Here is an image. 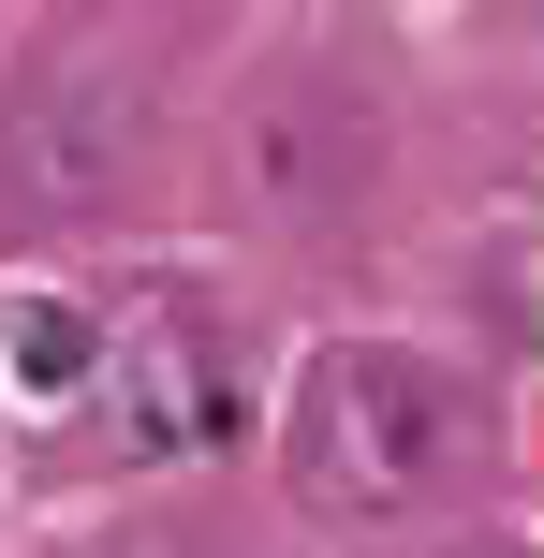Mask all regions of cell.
<instances>
[{"instance_id": "cell-3", "label": "cell", "mask_w": 544, "mask_h": 558, "mask_svg": "<svg viewBox=\"0 0 544 558\" xmlns=\"http://www.w3.org/2000/svg\"><path fill=\"white\" fill-rule=\"evenodd\" d=\"M133 118H147L133 45H59L45 74H29V104H15L0 177H15L29 206H88V192H118V162H133Z\"/></svg>"}, {"instance_id": "cell-1", "label": "cell", "mask_w": 544, "mask_h": 558, "mask_svg": "<svg viewBox=\"0 0 544 558\" xmlns=\"http://www.w3.org/2000/svg\"><path fill=\"white\" fill-rule=\"evenodd\" d=\"M486 471V412L442 353L412 338H339V353L294 367L280 412V485L310 514H427L442 485Z\"/></svg>"}, {"instance_id": "cell-2", "label": "cell", "mask_w": 544, "mask_h": 558, "mask_svg": "<svg viewBox=\"0 0 544 558\" xmlns=\"http://www.w3.org/2000/svg\"><path fill=\"white\" fill-rule=\"evenodd\" d=\"M235 412L221 383V338L192 324V308H147V324L104 338V367H88V441L118 456V471H162V456H206Z\"/></svg>"}]
</instances>
